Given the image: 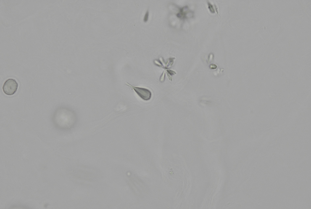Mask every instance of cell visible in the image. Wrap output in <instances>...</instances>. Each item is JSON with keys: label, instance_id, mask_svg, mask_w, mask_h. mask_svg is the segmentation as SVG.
I'll list each match as a JSON object with an SVG mask.
<instances>
[{"label": "cell", "instance_id": "cell-1", "mask_svg": "<svg viewBox=\"0 0 311 209\" xmlns=\"http://www.w3.org/2000/svg\"><path fill=\"white\" fill-rule=\"evenodd\" d=\"M18 84L15 79L9 78L4 82L3 87L4 93L8 95H12L17 91Z\"/></svg>", "mask_w": 311, "mask_h": 209}, {"label": "cell", "instance_id": "cell-2", "mask_svg": "<svg viewBox=\"0 0 311 209\" xmlns=\"http://www.w3.org/2000/svg\"><path fill=\"white\" fill-rule=\"evenodd\" d=\"M126 85L131 87L142 100L147 101L150 100L152 97V93L148 89L133 86L128 83H126Z\"/></svg>", "mask_w": 311, "mask_h": 209}]
</instances>
